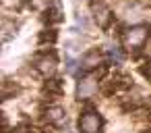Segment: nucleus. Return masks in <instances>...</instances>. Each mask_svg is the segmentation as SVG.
<instances>
[{"mask_svg":"<svg viewBox=\"0 0 151 133\" xmlns=\"http://www.w3.org/2000/svg\"><path fill=\"white\" fill-rule=\"evenodd\" d=\"M56 56L54 54H44V56H40V58H35V69L42 73V75H46V77H50V75H54V71H56Z\"/></svg>","mask_w":151,"mask_h":133,"instance_id":"obj_5","label":"nucleus"},{"mask_svg":"<svg viewBox=\"0 0 151 133\" xmlns=\"http://www.w3.org/2000/svg\"><path fill=\"white\" fill-rule=\"evenodd\" d=\"M101 60H104V56H101L97 50H89V52L81 58V65H83V69H95V67H104Z\"/></svg>","mask_w":151,"mask_h":133,"instance_id":"obj_6","label":"nucleus"},{"mask_svg":"<svg viewBox=\"0 0 151 133\" xmlns=\"http://www.w3.org/2000/svg\"><path fill=\"white\" fill-rule=\"evenodd\" d=\"M149 38V29L143 27V25H134V27H128L124 31V46L130 48V50H139Z\"/></svg>","mask_w":151,"mask_h":133,"instance_id":"obj_1","label":"nucleus"},{"mask_svg":"<svg viewBox=\"0 0 151 133\" xmlns=\"http://www.w3.org/2000/svg\"><path fill=\"white\" fill-rule=\"evenodd\" d=\"M56 40V31H52V29H46V31H42L40 33V42L44 44V42H54Z\"/></svg>","mask_w":151,"mask_h":133,"instance_id":"obj_10","label":"nucleus"},{"mask_svg":"<svg viewBox=\"0 0 151 133\" xmlns=\"http://www.w3.org/2000/svg\"><path fill=\"white\" fill-rule=\"evenodd\" d=\"M79 129L81 133H101L104 129V118L97 110H87L79 118Z\"/></svg>","mask_w":151,"mask_h":133,"instance_id":"obj_2","label":"nucleus"},{"mask_svg":"<svg viewBox=\"0 0 151 133\" xmlns=\"http://www.w3.org/2000/svg\"><path fill=\"white\" fill-rule=\"evenodd\" d=\"M46 118H48L50 123H54V125H60V123H64L66 112H64V108H60V106H50V108L46 110Z\"/></svg>","mask_w":151,"mask_h":133,"instance_id":"obj_7","label":"nucleus"},{"mask_svg":"<svg viewBox=\"0 0 151 133\" xmlns=\"http://www.w3.org/2000/svg\"><path fill=\"white\" fill-rule=\"evenodd\" d=\"M48 15H50V17H48V21H52V23H58V21H62V17H60V11H58V9H52Z\"/></svg>","mask_w":151,"mask_h":133,"instance_id":"obj_12","label":"nucleus"},{"mask_svg":"<svg viewBox=\"0 0 151 133\" xmlns=\"http://www.w3.org/2000/svg\"><path fill=\"white\" fill-rule=\"evenodd\" d=\"M97 92V79L91 77V75H85L77 81V89H75V96L77 100H89L93 94Z\"/></svg>","mask_w":151,"mask_h":133,"instance_id":"obj_3","label":"nucleus"},{"mask_svg":"<svg viewBox=\"0 0 151 133\" xmlns=\"http://www.w3.org/2000/svg\"><path fill=\"white\" fill-rule=\"evenodd\" d=\"M110 58L114 60V65H120V63H122V52H120L116 46H112V48H110Z\"/></svg>","mask_w":151,"mask_h":133,"instance_id":"obj_11","label":"nucleus"},{"mask_svg":"<svg viewBox=\"0 0 151 133\" xmlns=\"http://www.w3.org/2000/svg\"><path fill=\"white\" fill-rule=\"evenodd\" d=\"M60 133H73L70 129H60Z\"/></svg>","mask_w":151,"mask_h":133,"instance_id":"obj_13","label":"nucleus"},{"mask_svg":"<svg viewBox=\"0 0 151 133\" xmlns=\"http://www.w3.org/2000/svg\"><path fill=\"white\" fill-rule=\"evenodd\" d=\"M147 133H151V131H147Z\"/></svg>","mask_w":151,"mask_h":133,"instance_id":"obj_14","label":"nucleus"},{"mask_svg":"<svg viewBox=\"0 0 151 133\" xmlns=\"http://www.w3.org/2000/svg\"><path fill=\"white\" fill-rule=\"evenodd\" d=\"M91 15H93L95 23L101 29H106L110 25V21H112V15H110L108 7L104 4V0H91Z\"/></svg>","mask_w":151,"mask_h":133,"instance_id":"obj_4","label":"nucleus"},{"mask_svg":"<svg viewBox=\"0 0 151 133\" xmlns=\"http://www.w3.org/2000/svg\"><path fill=\"white\" fill-rule=\"evenodd\" d=\"M29 4L33 9H37V11H46V9H50L52 0H29Z\"/></svg>","mask_w":151,"mask_h":133,"instance_id":"obj_9","label":"nucleus"},{"mask_svg":"<svg viewBox=\"0 0 151 133\" xmlns=\"http://www.w3.org/2000/svg\"><path fill=\"white\" fill-rule=\"evenodd\" d=\"M44 89L48 94H62L64 92V83H62V79H50V81H46Z\"/></svg>","mask_w":151,"mask_h":133,"instance_id":"obj_8","label":"nucleus"}]
</instances>
